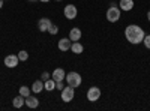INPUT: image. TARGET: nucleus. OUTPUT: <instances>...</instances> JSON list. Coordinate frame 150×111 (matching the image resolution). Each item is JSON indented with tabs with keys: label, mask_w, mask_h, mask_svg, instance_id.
Here are the masks:
<instances>
[{
	"label": "nucleus",
	"mask_w": 150,
	"mask_h": 111,
	"mask_svg": "<svg viewBox=\"0 0 150 111\" xmlns=\"http://www.w3.org/2000/svg\"><path fill=\"white\" fill-rule=\"evenodd\" d=\"M18 62H20L18 56H15V54H9V56L5 57V66H6V68H15V66L18 65Z\"/></svg>",
	"instance_id": "0eeeda50"
},
{
	"label": "nucleus",
	"mask_w": 150,
	"mask_h": 111,
	"mask_svg": "<svg viewBox=\"0 0 150 111\" xmlns=\"http://www.w3.org/2000/svg\"><path fill=\"white\" fill-rule=\"evenodd\" d=\"M44 89H45V87H44V83H42V81H39V80L35 81V83H33V86H32V92H35V93H41Z\"/></svg>",
	"instance_id": "dca6fc26"
},
{
	"label": "nucleus",
	"mask_w": 150,
	"mask_h": 111,
	"mask_svg": "<svg viewBox=\"0 0 150 111\" xmlns=\"http://www.w3.org/2000/svg\"><path fill=\"white\" fill-rule=\"evenodd\" d=\"M69 39H71L72 42L80 41V39H81V30H80V29H77V27L71 29V32H69Z\"/></svg>",
	"instance_id": "9b49d317"
},
{
	"label": "nucleus",
	"mask_w": 150,
	"mask_h": 111,
	"mask_svg": "<svg viewBox=\"0 0 150 111\" xmlns=\"http://www.w3.org/2000/svg\"><path fill=\"white\" fill-rule=\"evenodd\" d=\"M41 78H42L44 81H47V80L50 78V74H48V72H42V75H41Z\"/></svg>",
	"instance_id": "5701e85b"
},
{
	"label": "nucleus",
	"mask_w": 150,
	"mask_h": 111,
	"mask_svg": "<svg viewBox=\"0 0 150 111\" xmlns=\"http://www.w3.org/2000/svg\"><path fill=\"white\" fill-rule=\"evenodd\" d=\"M29 2H36V0H29Z\"/></svg>",
	"instance_id": "bb28decb"
},
{
	"label": "nucleus",
	"mask_w": 150,
	"mask_h": 111,
	"mask_svg": "<svg viewBox=\"0 0 150 111\" xmlns=\"http://www.w3.org/2000/svg\"><path fill=\"white\" fill-rule=\"evenodd\" d=\"M30 90L32 89H29L27 86H21V87H20V95L24 96V98H27V96H30Z\"/></svg>",
	"instance_id": "a211bd4d"
},
{
	"label": "nucleus",
	"mask_w": 150,
	"mask_h": 111,
	"mask_svg": "<svg viewBox=\"0 0 150 111\" xmlns=\"http://www.w3.org/2000/svg\"><path fill=\"white\" fill-rule=\"evenodd\" d=\"M99 98H101V89L99 87H90L89 92H87V99H89L90 102H96Z\"/></svg>",
	"instance_id": "39448f33"
},
{
	"label": "nucleus",
	"mask_w": 150,
	"mask_h": 111,
	"mask_svg": "<svg viewBox=\"0 0 150 111\" xmlns=\"http://www.w3.org/2000/svg\"><path fill=\"white\" fill-rule=\"evenodd\" d=\"M44 87H45V90H48V92H53V90L56 89V81H54L53 78H51V80L48 78V80L45 81V84H44Z\"/></svg>",
	"instance_id": "f3484780"
},
{
	"label": "nucleus",
	"mask_w": 150,
	"mask_h": 111,
	"mask_svg": "<svg viewBox=\"0 0 150 111\" xmlns=\"http://www.w3.org/2000/svg\"><path fill=\"white\" fill-rule=\"evenodd\" d=\"M125 36H126V39L131 42V44H141L146 33L143 32V29L140 26H135V24H131L125 29Z\"/></svg>",
	"instance_id": "f257e3e1"
},
{
	"label": "nucleus",
	"mask_w": 150,
	"mask_h": 111,
	"mask_svg": "<svg viewBox=\"0 0 150 111\" xmlns=\"http://www.w3.org/2000/svg\"><path fill=\"white\" fill-rule=\"evenodd\" d=\"M143 44L146 45V48H149V50H150V35L144 36V39H143Z\"/></svg>",
	"instance_id": "412c9836"
},
{
	"label": "nucleus",
	"mask_w": 150,
	"mask_h": 111,
	"mask_svg": "<svg viewBox=\"0 0 150 111\" xmlns=\"http://www.w3.org/2000/svg\"><path fill=\"white\" fill-rule=\"evenodd\" d=\"M48 32L51 33V35H57V32H59V27L56 26V24H51V26H50V29H48Z\"/></svg>",
	"instance_id": "aec40b11"
},
{
	"label": "nucleus",
	"mask_w": 150,
	"mask_h": 111,
	"mask_svg": "<svg viewBox=\"0 0 150 111\" xmlns=\"http://www.w3.org/2000/svg\"><path fill=\"white\" fill-rule=\"evenodd\" d=\"M147 20H149V21H150V11H149V12H147Z\"/></svg>",
	"instance_id": "b1692460"
},
{
	"label": "nucleus",
	"mask_w": 150,
	"mask_h": 111,
	"mask_svg": "<svg viewBox=\"0 0 150 111\" xmlns=\"http://www.w3.org/2000/svg\"><path fill=\"white\" fill-rule=\"evenodd\" d=\"M119 18H120V9L116 6H111L107 11V20L110 23H116V21H119Z\"/></svg>",
	"instance_id": "7ed1b4c3"
},
{
	"label": "nucleus",
	"mask_w": 150,
	"mask_h": 111,
	"mask_svg": "<svg viewBox=\"0 0 150 111\" xmlns=\"http://www.w3.org/2000/svg\"><path fill=\"white\" fill-rule=\"evenodd\" d=\"M12 104H14V107H15V108H21L24 104H26V98L21 96V95H18V96H15V98H14Z\"/></svg>",
	"instance_id": "4468645a"
},
{
	"label": "nucleus",
	"mask_w": 150,
	"mask_h": 111,
	"mask_svg": "<svg viewBox=\"0 0 150 111\" xmlns=\"http://www.w3.org/2000/svg\"><path fill=\"white\" fill-rule=\"evenodd\" d=\"M18 59H20V62H26V60L29 59V53L24 51V50H21V51L18 53Z\"/></svg>",
	"instance_id": "6ab92c4d"
},
{
	"label": "nucleus",
	"mask_w": 150,
	"mask_h": 111,
	"mask_svg": "<svg viewBox=\"0 0 150 111\" xmlns=\"http://www.w3.org/2000/svg\"><path fill=\"white\" fill-rule=\"evenodd\" d=\"M2 6H3V0H0V9H2Z\"/></svg>",
	"instance_id": "393cba45"
},
{
	"label": "nucleus",
	"mask_w": 150,
	"mask_h": 111,
	"mask_svg": "<svg viewBox=\"0 0 150 111\" xmlns=\"http://www.w3.org/2000/svg\"><path fill=\"white\" fill-rule=\"evenodd\" d=\"M71 45H72V41H71L69 38L60 39L59 44H57V47H59V50H60V51H68V50H71Z\"/></svg>",
	"instance_id": "6e6552de"
},
{
	"label": "nucleus",
	"mask_w": 150,
	"mask_h": 111,
	"mask_svg": "<svg viewBox=\"0 0 150 111\" xmlns=\"http://www.w3.org/2000/svg\"><path fill=\"white\" fill-rule=\"evenodd\" d=\"M57 2H60V0H57Z\"/></svg>",
	"instance_id": "cd10ccee"
},
{
	"label": "nucleus",
	"mask_w": 150,
	"mask_h": 111,
	"mask_svg": "<svg viewBox=\"0 0 150 111\" xmlns=\"http://www.w3.org/2000/svg\"><path fill=\"white\" fill-rule=\"evenodd\" d=\"M83 50H84V47H83L78 41H77V42H74V44L71 45V51H72V53H75V54H81V53H83Z\"/></svg>",
	"instance_id": "2eb2a0df"
},
{
	"label": "nucleus",
	"mask_w": 150,
	"mask_h": 111,
	"mask_svg": "<svg viewBox=\"0 0 150 111\" xmlns=\"http://www.w3.org/2000/svg\"><path fill=\"white\" fill-rule=\"evenodd\" d=\"M63 81H56V89H59V90H63Z\"/></svg>",
	"instance_id": "4be33fe9"
},
{
	"label": "nucleus",
	"mask_w": 150,
	"mask_h": 111,
	"mask_svg": "<svg viewBox=\"0 0 150 111\" xmlns=\"http://www.w3.org/2000/svg\"><path fill=\"white\" fill-rule=\"evenodd\" d=\"M65 80H66L68 86H71V87H74V89H77L78 86L81 84V75L78 72H69V74H66Z\"/></svg>",
	"instance_id": "f03ea898"
},
{
	"label": "nucleus",
	"mask_w": 150,
	"mask_h": 111,
	"mask_svg": "<svg viewBox=\"0 0 150 111\" xmlns=\"http://www.w3.org/2000/svg\"><path fill=\"white\" fill-rule=\"evenodd\" d=\"M26 105H27L29 108H38V105H39V101H38L35 96H27V98H26Z\"/></svg>",
	"instance_id": "ddd939ff"
},
{
	"label": "nucleus",
	"mask_w": 150,
	"mask_h": 111,
	"mask_svg": "<svg viewBox=\"0 0 150 111\" xmlns=\"http://www.w3.org/2000/svg\"><path fill=\"white\" fill-rule=\"evenodd\" d=\"M39 2H42V3H47V2H50V0H39Z\"/></svg>",
	"instance_id": "a878e982"
},
{
	"label": "nucleus",
	"mask_w": 150,
	"mask_h": 111,
	"mask_svg": "<svg viewBox=\"0 0 150 111\" xmlns=\"http://www.w3.org/2000/svg\"><path fill=\"white\" fill-rule=\"evenodd\" d=\"M74 96H75L74 87H71V86L63 87V90H62V101H63V102H71L74 99Z\"/></svg>",
	"instance_id": "20e7f679"
},
{
	"label": "nucleus",
	"mask_w": 150,
	"mask_h": 111,
	"mask_svg": "<svg viewBox=\"0 0 150 111\" xmlns=\"http://www.w3.org/2000/svg\"><path fill=\"white\" fill-rule=\"evenodd\" d=\"M51 21H50L48 18H41L39 21H38V29H39V32H48L50 26H51Z\"/></svg>",
	"instance_id": "1a4fd4ad"
},
{
	"label": "nucleus",
	"mask_w": 150,
	"mask_h": 111,
	"mask_svg": "<svg viewBox=\"0 0 150 111\" xmlns=\"http://www.w3.org/2000/svg\"><path fill=\"white\" fill-rule=\"evenodd\" d=\"M119 5L122 11H131L134 8V0H120Z\"/></svg>",
	"instance_id": "f8f14e48"
},
{
	"label": "nucleus",
	"mask_w": 150,
	"mask_h": 111,
	"mask_svg": "<svg viewBox=\"0 0 150 111\" xmlns=\"http://www.w3.org/2000/svg\"><path fill=\"white\" fill-rule=\"evenodd\" d=\"M65 77H66V74H65V71L62 69V68L54 69V71H53V75H51V78H53L54 81H63Z\"/></svg>",
	"instance_id": "9d476101"
},
{
	"label": "nucleus",
	"mask_w": 150,
	"mask_h": 111,
	"mask_svg": "<svg viewBox=\"0 0 150 111\" xmlns=\"http://www.w3.org/2000/svg\"><path fill=\"white\" fill-rule=\"evenodd\" d=\"M63 12H65V17L68 20H74L75 17H77V14H78V9L75 8V5H66Z\"/></svg>",
	"instance_id": "423d86ee"
}]
</instances>
